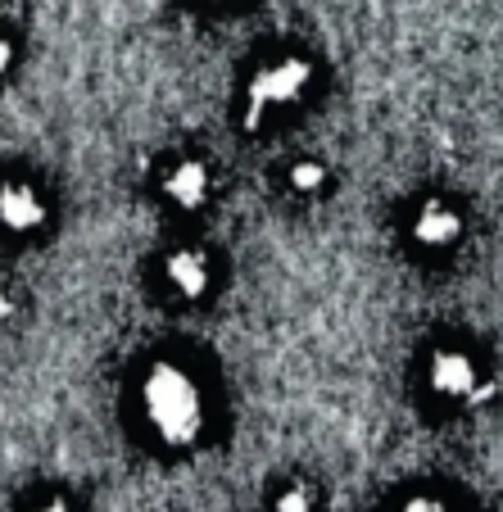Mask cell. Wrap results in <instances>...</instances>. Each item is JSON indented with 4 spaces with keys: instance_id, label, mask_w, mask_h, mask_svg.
Segmentation results:
<instances>
[{
    "instance_id": "cell-11",
    "label": "cell",
    "mask_w": 503,
    "mask_h": 512,
    "mask_svg": "<svg viewBox=\"0 0 503 512\" xmlns=\"http://www.w3.org/2000/svg\"><path fill=\"white\" fill-rule=\"evenodd\" d=\"M14 55H19V50H14V37L5 28H0V82L10 78L14 73Z\"/></svg>"
},
{
    "instance_id": "cell-2",
    "label": "cell",
    "mask_w": 503,
    "mask_h": 512,
    "mask_svg": "<svg viewBox=\"0 0 503 512\" xmlns=\"http://www.w3.org/2000/svg\"><path fill=\"white\" fill-rule=\"evenodd\" d=\"M313 91V64L304 55H277V59H263L245 78L241 91V123L250 132L268 127L272 118L291 114L304 96Z\"/></svg>"
},
{
    "instance_id": "cell-12",
    "label": "cell",
    "mask_w": 503,
    "mask_h": 512,
    "mask_svg": "<svg viewBox=\"0 0 503 512\" xmlns=\"http://www.w3.org/2000/svg\"><path fill=\"white\" fill-rule=\"evenodd\" d=\"M28 512H73V503L59 499V494H50V499H37Z\"/></svg>"
},
{
    "instance_id": "cell-8",
    "label": "cell",
    "mask_w": 503,
    "mask_h": 512,
    "mask_svg": "<svg viewBox=\"0 0 503 512\" xmlns=\"http://www.w3.org/2000/svg\"><path fill=\"white\" fill-rule=\"evenodd\" d=\"M286 186L295 195H322L331 186V168L322 159H295L291 173H286Z\"/></svg>"
},
{
    "instance_id": "cell-6",
    "label": "cell",
    "mask_w": 503,
    "mask_h": 512,
    "mask_svg": "<svg viewBox=\"0 0 503 512\" xmlns=\"http://www.w3.org/2000/svg\"><path fill=\"white\" fill-rule=\"evenodd\" d=\"M159 195H164L177 213H200L204 204H209V195H213L209 164H204L200 155L173 159V164L164 168V177H159Z\"/></svg>"
},
{
    "instance_id": "cell-9",
    "label": "cell",
    "mask_w": 503,
    "mask_h": 512,
    "mask_svg": "<svg viewBox=\"0 0 503 512\" xmlns=\"http://www.w3.org/2000/svg\"><path fill=\"white\" fill-rule=\"evenodd\" d=\"M272 512H318V490L309 481H291L272 494Z\"/></svg>"
},
{
    "instance_id": "cell-1",
    "label": "cell",
    "mask_w": 503,
    "mask_h": 512,
    "mask_svg": "<svg viewBox=\"0 0 503 512\" xmlns=\"http://www.w3.org/2000/svg\"><path fill=\"white\" fill-rule=\"evenodd\" d=\"M136 413L164 449H191L209 431V390L186 363L155 358L136 381Z\"/></svg>"
},
{
    "instance_id": "cell-5",
    "label": "cell",
    "mask_w": 503,
    "mask_h": 512,
    "mask_svg": "<svg viewBox=\"0 0 503 512\" xmlns=\"http://www.w3.org/2000/svg\"><path fill=\"white\" fill-rule=\"evenodd\" d=\"M463 213L454 209L449 200H422L408 218V241L426 254H445L463 241Z\"/></svg>"
},
{
    "instance_id": "cell-3",
    "label": "cell",
    "mask_w": 503,
    "mask_h": 512,
    "mask_svg": "<svg viewBox=\"0 0 503 512\" xmlns=\"http://www.w3.org/2000/svg\"><path fill=\"white\" fill-rule=\"evenodd\" d=\"M426 390L440 404H481V399H490L485 368L463 345H436L426 354Z\"/></svg>"
},
{
    "instance_id": "cell-10",
    "label": "cell",
    "mask_w": 503,
    "mask_h": 512,
    "mask_svg": "<svg viewBox=\"0 0 503 512\" xmlns=\"http://www.w3.org/2000/svg\"><path fill=\"white\" fill-rule=\"evenodd\" d=\"M399 512H449V503L436 499V494H408V499L399 503Z\"/></svg>"
},
{
    "instance_id": "cell-14",
    "label": "cell",
    "mask_w": 503,
    "mask_h": 512,
    "mask_svg": "<svg viewBox=\"0 0 503 512\" xmlns=\"http://www.w3.org/2000/svg\"><path fill=\"white\" fill-rule=\"evenodd\" d=\"M10 313H14V309H10V300H5V295H0V322L10 318Z\"/></svg>"
},
{
    "instance_id": "cell-13",
    "label": "cell",
    "mask_w": 503,
    "mask_h": 512,
    "mask_svg": "<svg viewBox=\"0 0 503 512\" xmlns=\"http://www.w3.org/2000/svg\"><path fill=\"white\" fill-rule=\"evenodd\" d=\"M204 5H213V10H232V5H241V0H204Z\"/></svg>"
},
{
    "instance_id": "cell-4",
    "label": "cell",
    "mask_w": 503,
    "mask_h": 512,
    "mask_svg": "<svg viewBox=\"0 0 503 512\" xmlns=\"http://www.w3.org/2000/svg\"><path fill=\"white\" fill-rule=\"evenodd\" d=\"M159 277H164L168 295L173 300H204L213 290V259L200 250V245H177V250L164 254V263H159Z\"/></svg>"
},
{
    "instance_id": "cell-7",
    "label": "cell",
    "mask_w": 503,
    "mask_h": 512,
    "mask_svg": "<svg viewBox=\"0 0 503 512\" xmlns=\"http://www.w3.org/2000/svg\"><path fill=\"white\" fill-rule=\"evenodd\" d=\"M50 223V200L41 195V186L23 182H0V232L10 236H37Z\"/></svg>"
}]
</instances>
